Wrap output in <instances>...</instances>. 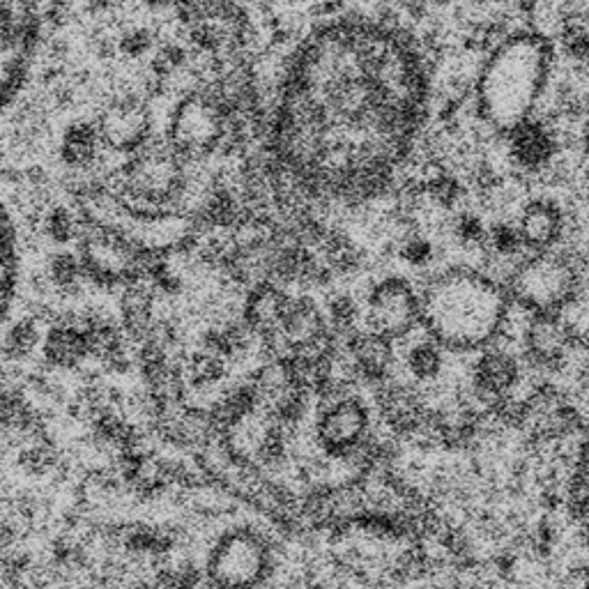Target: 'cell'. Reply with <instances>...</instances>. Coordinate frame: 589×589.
I'll list each match as a JSON object with an SVG mask.
<instances>
[{
  "instance_id": "1",
  "label": "cell",
  "mask_w": 589,
  "mask_h": 589,
  "mask_svg": "<svg viewBox=\"0 0 589 589\" xmlns=\"http://www.w3.org/2000/svg\"><path fill=\"white\" fill-rule=\"evenodd\" d=\"M433 53L392 10H343L288 44L260 148L320 212L394 198L424 141Z\"/></svg>"
},
{
  "instance_id": "2",
  "label": "cell",
  "mask_w": 589,
  "mask_h": 589,
  "mask_svg": "<svg viewBox=\"0 0 589 589\" xmlns=\"http://www.w3.org/2000/svg\"><path fill=\"white\" fill-rule=\"evenodd\" d=\"M557 70L553 40L527 24L486 51L470 95V118L479 139L495 141L534 118Z\"/></svg>"
},
{
  "instance_id": "3",
  "label": "cell",
  "mask_w": 589,
  "mask_h": 589,
  "mask_svg": "<svg viewBox=\"0 0 589 589\" xmlns=\"http://www.w3.org/2000/svg\"><path fill=\"white\" fill-rule=\"evenodd\" d=\"M419 330L445 353L470 355L495 346L511 325L504 281L474 263H449L419 283Z\"/></svg>"
},
{
  "instance_id": "4",
  "label": "cell",
  "mask_w": 589,
  "mask_h": 589,
  "mask_svg": "<svg viewBox=\"0 0 589 589\" xmlns=\"http://www.w3.org/2000/svg\"><path fill=\"white\" fill-rule=\"evenodd\" d=\"M511 304L527 316H562L585 297V254L557 247L527 254L504 279Z\"/></svg>"
},
{
  "instance_id": "5",
  "label": "cell",
  "mask_w": 589,
  "mask_h": 589,
  "mask_svg": "<svg viewBox=\"0 0 589 589\" xmlns=\"http://www.w3.org/2000/svg\"><path fill=\"white\" fill-rule=\"evenodd\" d=\"M277 571V546L251 525L226 530L214 543L205 576L210 589H263Z\"/></svg>"
},
{
  "instance_id": "6",
  "label": "cell",
  "mask_w": 589,
  "mask_h": 589,
  "mask_svg": "<svg viewBox=\"0 0 589 589\" xmlns=\"http://www.w3.org/2000/svg\"><path fill=\"white\" fill-rule=\"evenodd\" d=\"M362 320L359 327L382 339L399 343L419 330V283L403 272H385L369 277L364 295L357 297Z\"/></svg>"
},
{
  "instance_id": "7",
  "label": "cell",
  "mask_w": 589,
  "mask_h": 589,
  "mask_svg": "<svg viewBox=\"0 0 589 589\" xmlns=\"http://www.w3.org/2000/svg\"><path fill=\"white\" fill-rule=\"evenodd\" d=\"M37 5H0V106L24 83L42 35Z\"/></svg>"
},
{
  "instance_id": "8",
  "label": "cell",
  "mask_w": 589,
  "mask_h": 589,
  "mask_svg": "<svg viewBox=\"0 0 589 589\" xmlns=\"http://www.w3.org/2000/svg\"><path fill=\"white\" fill-rule=\"evenodd\" d=\"M495 141L502 143V173L525 182V185L541 180L564 152L557 127L553 122L537 116L525 120L523 125H518L507 136Z\"/></svg>"
},
{
  "instance_id": "9",
  "label": "cell",
  "mask_w": 589,
  "mask_h": 589,
  "mask_svg": "<svg viewBox=\"0 0 589 589\" xmlns=\"http://www.w3.org/2000/svg\"><path fill=\"white\" fill-rule=\"evenodd\" d=\"M369 435L371 410L359 394H343L318 405L313 440L325 458L346 461Z\"/></svg>"
},
{
  "instance_id": "10",
  "label": "cell",
  "mask_w": 589,
  "mask_h": 589,
  "mask_svg": "<svg viewBox=\"0 0 589 589\" xmlns=\"http://www.w3.org/2000/svg\"><path fill=\"white\" fill-rule=\"evenodd\" d=\"M518 341L525 366L539 376L564 373L571 350L585 346V339H578L562 316H527V313Z\"/></svg>"
},
{
  "instance_id": "11",
  "label": "cell",
  "mask_w": 589,
  "mask_h": 589,
  "mask_svg": "<svg viewBox=\"0 0 589 589\" xmlns=\"http://www.w3.org/2000/svg\"><path fill=\"white\" fill-rule=\"evenodd\" d=\"M523 380V364L509 348L491 346L481 350L472 362L468 392L463 399L481 415L493 412L502 401L514 396V389Z\"/></svg>"
},
{
  "instance_id": "12",
  "label": "cell",
  "mask_w": 589,
  "mask_h": 589,
  "mask_svg": "<svg viewBox=\"0 0 589 589\" xmlns=\"http://www.w3.org/2000/svg\"><path fill=\"white\" fill-rule=\"evenodd\" d=\"M514 224L518 228L520 242L527 254H543V251L562 247L571 228V212L548 191L530 194L520 205Z\"/></svg>"
},
{
  "instance_id": "13",
  "label": "cell",
  "mask_w": 589,
  "mask_h": 589,
  "mask_svg": "<svg viewBox=\"0 0 589 589\" xmlns=\"http://www.w3.org/2000/svg\"><path fill=\"white\" fill-rule=\"evenodd\" d=\"M327 334H330V325H327L325 309L313 293L290 295L279 323V339L286 348V355L327 339Z\"/></svg>"
},
{
  "instance_id": "14",
  "label": "cell",
  "mask_w": 589,
  "mask_h": 589,
  "mask_svg": "<svg viewBox=\"0 0 589 589\" xmlns=\"http://www.w3.org/2000/svg\"><path fill=\"white\" fill-rule=\"evenodd\" d=\"M21 281V240L10 205L0 194V327L10 318Z\"/></svg>"
},
{
  "instance_id": "15",
  "label": "cell",
  "mask_w": 589,
  "mask_h": 589,
  "mask_svg": "<svg viewBox=\"0 0 589 589\" xmlns=\"http://www.w3.org/2000/svg\"><path fill=\"white\" fill-rule=\"evenodd\" d=\"M42 353L51 369H83V364L90 359V348L81 323L63 320V323L51 327L47 339H44Z\"/></svg>"
},
{
  "instance_id": "16",
  "label": "cell",
  "mask_w": 589,
  "mask_h": 589,
  "mask_svg": "<svg viewBox=\"0 0 589 589\" xmlns=\"http://www.w3.org/2000/svg\"><path fill=\"white\" fill-rule=\"evenodd\" d=\"M120 320H122V334L127 336L129 341L143 343L148 339L155 320V297H152L148 286H141V283H132L127 286L125 293H122L120 300Z\"/></svg>"
},
{
  "instance_id": "17",
  "label": "cell",
  "mask_w": 589,
  "mask_h": 589,
  "mask_svg": "<svg viewBox=\"0 0 589 589\" xmlns=\"http://www.w3.org/2000/svg\"><path fill=\"white\" fill-rule=\"evenodd\" d=\"M403 364L408 376L419 385H435L445 373V350L424 334L422 339H410L405 346Z\"/></svg>"
},
{
  "instance_id": "18",
  "label": "cell",
  "mask_w": 589,
  "mask_h": 589,
  "mask_svg": "<svg viewBox=\"0 0 589 589\" xmlns=\"http://www.w3.org/2000/svg\"><path fill=\"white\" fill-rule=\"evenodd\" d=\"M99 145H102L99 127L88 120H79L72 127H67L63 143H60V155H63L67 166L88 168L97 162Z\"/></svg>"
},
{
  "instance_id": "19",
  "label": "cell",
  "mask_w": 589,
  "mask_h": 589,
  "mask_svg": "<svg viewBox=\"0 0 589 589\" xmlns=\"http://www.w3.org/2000/svg\"><path fill=\"white\" fill-rule=\"evenodd\" d=\"M394 256L401 260L405 267L417 272H431L438 265L440 244L435 237L426 231H408L394 242Z\"/></svg>"
},
{
  "instance_id": "20",
  "label": "cell",
  "mask_w": 589,
  "mask_h": 589,
  "mask_svg": "<svg viewBox=\"0 0 589 589\" xmlns=\"http://www.w3.org/2000/svg\"><path fill=\"white\" fill-rule=\"evenodd\" d=\"M325 318L332 332H350L359 327L362 320V309H359L357 295L350 290H336L325 302Z\"/></svg>"
},
{
  "instance_id": "21",
  "label": "cell",
  "mask_w": 589,
  "mask_h": 589,
  "mask_svg": "<svg viewBox=\"0 0 589 589\" xmlns=\"http://www.w3.org/2000/svg\"><path fill=\"white\" fill-rule=\"evenodd\" d=\"M187 385L196 389H210L219 385L226 376V359L208 353V350H198L196 355L189 357L185 369Z\"/></svg>"
},
{
  "instance_id": "22",
  "label": "cell",
  "mask_w": 589,
  "mask_h": 589,
  "mask_svg": "<svg viewBox=\"0 0 589 589\" xmlns=\"http://www.w3.org/2000/svg\"><path fill=\"white\" fill-rule=\"evenodd\" d=\"M37 346H40V330H37V323L30 318H24L5 332L0 350H3V357L10 359V362H24L26 357L35 353Z\"/></svg>"
},
{
  "instance_id": "23",
  "label": "cell",
  "mask_w": 589,
  "mask_h": 589,
  "mask_svg": "<svg viewBox=\"0 0 589 589\" xmlns=\"http://www.w3.org/2000/svg\"><path fill=\"white\" fill-rule=\"evenodd\" d=\"M83 267L81 260H76L74 254H58L51 260V279L58 288L72 290L81 283Z\"/></svg>"
},
{
  "instance_id": "24",
  "label": "cell",
  "mask_w": 589,
  "mask_h": 589,
  "mask_svg": "<svg viewBox=\"0 0 589 589\" xmlns=\"http://www.w3.org/2000/svg\"><path fill=\"white\" fill-rule=\"evenodd\" d=\"M116 49L120 56H125L129 60L143 58L145 53L152 49V33L143 26H132L118 37Z\"/></svg>"
},
{
  "instance_id": "25",
  "label": "cell",
  "mask_w": 589,
  "mask_h": 589,
  "mask_svg": "<svg viewBox=\"0 0 589 589\" xmlns=\"http://www.w3.org/2000/svg\"><path fill=\"white\" fill-rule=\"evenodd\" d=\"M47 228H49V235L53 237V240H56L58 244H65V242H70L76 233V221L70 214V210L56 208L49 214Z\"/></svg>"
},
{
  "instance_id": "26",
  "label": "cell",
  "mask_w": 589,
  "mask_h": 589,
  "mask_svg": "<svg viewBox=\"0 0 589 589\" xmlns=\"http://www.w3.org/2000/svg\"><path fill=\"white\" fill-rule=\"evenodd\" d=\"M127 589H157V585L155 583H148V580H143V578H139V580H134V583L129 585Z\"/></svg>"
},
{
  "instance_id": "27",
  "label": "cell",
  "mask_w": 589,
  "mask_h": 589,
  "mask_svg": "<svg viewBox=\"0 0 589 589\" xmlns=\"http://www.w3.org/2000/svg\"><path fill=\"white\" fill-rule=\"evenodd\" d=\"M0 507H3V495H0Z\"/></svg>"
}]
</instances>
